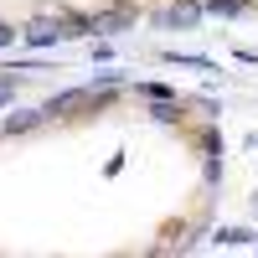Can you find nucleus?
I'll return each mask as SVG.
<instances>
[{
    "label": "nucleus",
    "instance_id": "nucleus-2",
    "mask_svg": "<svg viewBox=\"0 0 258 258\" xmlns=\"http://www.w3.org/2000/svg\"><path fill=\"white\" fill-rule=\"evenodd\" d=\"M93 21H98V31H119V26L135 21V11H103V16H93Z\"/></svg>",
    "mask_w": 258,
    "mask_h": 258
},
{
    "label": "nucleus",
    "instance_id": "nucleus-1",
    "mask_svg": "<svg viewBox=\"0 0 258 258\" xmlns=\"http://www.w3.org/2000/svg\"><path fill=\"white\" fill-rule=\"evenodd\" d=\"M57 36H68V21H62V16H52V21H36V26H26V41H31V47H52Z\"/></svg>",
    "mask_w": 258,
    "mask_h": 258
},
{
    "label": "nucleus",
    "instance_id": "nucleus-4",
    "mask_svg": "<svg viewBox=\"0 0 258 258\" xmlns=\"http://www.w3.org/2000/svg\"><path fill=\"white\" fill-rule=\"evenodd\" d=\"M21 93V73H6V78H0V103H11Z\"/></svg>",
    "mask_w": 258,
    "mask_h": 258
},
{
    "label": "nucleus",
    "instance_id": "nucleus-3",
    "mask_svg": "<svg viewBox=\"0 0 258 258\" xmlns=\"http://www.w3.org/2000/svg\"><path fill=\"white\" fill-rule=\"evenodd\" d=\"M41 119H47V114H11V119H6V135H21V129H36Z\"/></svg>",
    "mask_w": 258,
    "mask_h": 258
},
{
    "label": "nucleus",
    "instance_id": "nucleus-5",
    "mask_svg": "<svg viewBox=\"0 0 258 258\" xmlns=\"http://www.w3.org/2000/svg\"><path fill=\"white\" fill-rule=\"evenodd\" d=\"M212 11H217V16H232V11H243V0H212Z\"/></svg>",
    "mask_w": 258,
    "mask_h": 258
},
{
    "label": "nucleus",
    "instance_id": "nucleus-6",
    "mask_svg": "<svg viewBox=\"0 0 258 258\" xmlns=\"http://www.w3.org/2000/svg\"><path fill=\"white\" fill-rule=\"evenodd\" d=\"M16 41V26H0V47H11Z\"/></svg>",
    "mask_w": 258,
    "mask_h": 258
}]
</instances>
